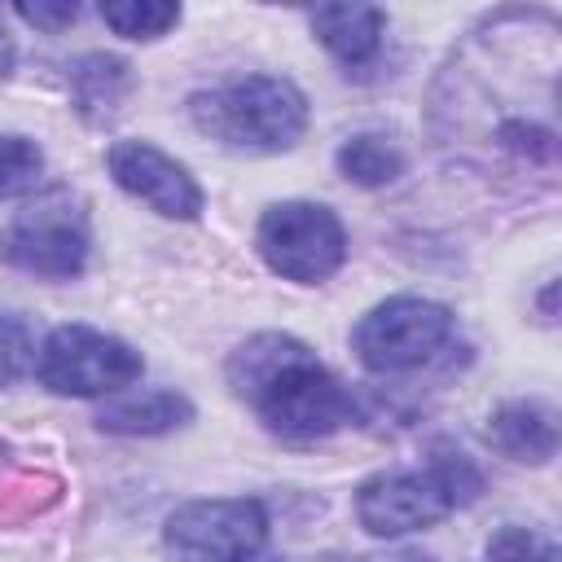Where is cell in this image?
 Masks as SVG:
<instances>
[{"label":"cell","instance_id":"obj_14","mask_svg":"<svg viewBox=\"0 0 562 562\" xmlns=\"http://www.w3.org/2000/svg\"><path fill=\"white\" fill-rule=\"evenodd\" d=\"M338 171L351 180V184H364V189H382L391 180H400L404 171V154L391 136H378V132H360L351 140H342L338 149Z\"/></svg>","mask_w":562,"mask_h":562},{"label":"cell","instance_id":"obj_12","mask_svg":"<svg viewBox=\"0 0 562 562\" xmlns=\"http://www.w3.org/2000/svg\"><path fill=\"white\" fill-rule=\"evenodd\" d=\"M193 417V404L180 391H140L119 395L97 413V426L110 435H167Z\"/></svg>","mask_w":562,"mask_h":562},{"label":"cell","instance_id":"obj_20","mask_svg":"<svg viewBox=\"0 0 562 562\" xmlns=\"http://www.w3.org/2000/svg\"><path fill=\"white\" fill-rule=\"evenodd\" d=\"M351 562H435V558H430V553L400 549V553H369V558H351Z\"/></svg>","mask_w":562,"mask_h":562},{"label":"cell","instance_id":"obj_21","mask_svg":"<svg viewBox=\"0 0 562 562\" xmlns=\"http://www.w3.org/2000/svg\"><path fill=\"white\" fill-rule=\"evenodd\" d=\"M540 303H544V321H553V281H549V290H544Z\"/></svg>","mask_w":562,"mask_h":562},{"label":"cell","instance_id":"obj_24","mask_svg":"<svg viewBox=\"0 0 562 562\" xmlns=\"http://www.w3.org/2000/svg\"><path fill=\"white\" fill-rule=\"evenodd\" d=\"M0 457H4V443H0Z\"/></svg>","mask_w":562,"mask_h":562},{"label":"cell","instance_id":"obj_7","mask_svg":"<svg viewBox=\"0 0 562 562\" xmlns=\"http://www.w3.org/2000/svg\"><path fill=\"white\" fill-rule=\"evenodd\" d=\"M0 259L48 281L79 277L88 263V220L79 202H70L66 193H48L31 211L13 215L0 228Z\"/></svg>","mask_w":562,"mask_h":562},{"label":"cell","instance_id":"obj_1","mask_svg":"<svg viewBox=\"0 0 562 562\" xmlns=\"http://www.w3.org/2000/svg\"><path fill=\"white\" fill-rule=\"evenodd\" d=\"M228 386L281 439L307 443L356 417L351 391L294 334H255L228 356Z\"/></svg>","mask_w":562,"mask_h":562},{"label":"cell","instance_id":"obj_8","mask_svg":"<svg viewBox=\"0 0 562 562\" xmlns=\"http://www.w3.org/2000/svg\"><path fill=\"white\" fill-rule=\"evenodd\" d=\"M268 540V514L259 501L224 496V501H189L167 527L162 544L176 562H246Z\"/></svg>","mask_w":562,"mask_h":562},{"label":"cell","instance_id":"obj_5","mask_svg":"<svg viewBox=\"0 0 562 562\" xmlns=\"http://www.w3.org/2000/svg\"><path fill=\"white\" fill-rule=\"evenodd\" d=\"M255 246L277 277L316 285L329 272H338L347 255V233L338 215L321 202H277L263 211L255 228Z\"/></svg>","mask_w":562,"mask_h":562},{"label":"cell","instance_id":"obj_10","mask_svg":"<svg viewBox=\"0 0 562 562\" xmlns=\"http://www.w3.org/2000/svg\"><path fill=\"white\" fill-rule=\"evenodd\" d=\"M487 443L509 461L544 465L558 452V417L540 400H509L487 422Z\"/></svg>","mask_w":562,"mask_h":562},{"label":"cell","instance_id":"obj_6","mask_svg":"<svg viewBox=\"0 0 562 562\" xmlns=\"http://www.w3.org/2000/svg\"><path fill=\"white\" fill-rule=\"evenodd\" d=\"M145 360L114 334L92 325H61L44 338L35 373L53 395H114L140 378Z\"/></svg>","mask_w":562,"mask_h":562},{"label":"cell","instance_id":"obj_11","mask_svg":"<svg viewBox=\"0 0 562 562\" xmlns=\"http://www.w3.org/2000/svg\"><path fill=\"white\" fill-rule=\"evenodd\" d=\"M316 40L347 66L360 70L378 57L382 48V31H386V13L373 4H321L307 13Z\"/></svg>","mask_w":562,"mask_h":562},{"label":"cell","instance_id":"obj_3","mask_svg":"<svg viewBox=\"0 0 562 562\" xmlns=\"http://www.w3.org/2000/svg\"><path fill=\"white\" fill-rule=\"evenodd\" d=\"M479 492H483V474L470 465V457L439 443L426 470H391L364 479L356 492V514L360 527L373 536H404L435 527L457 505H470Z\"/></svg>","mask_w":562,"mask_h":562},{"label":"cell","instance_id":"obj_9","mask_svg":"<svg viewBox=\"0 0 562 562\" xmlns=\"http://www.w3.org/2000/svg\"><path fill=\"white\" fill-rule=\"evenodd\" d=\"M105 167H110L119 189H127L132 198H140L158 215L198 220V211H202L198 180L176 158H167L158 145H149V140H114L110 154H105Z\"/></svg>","mask_w":562,"mask_h":562},{"label":"cell","instance_id":"obj_18","mask_svg":"<svg viewBox=\"0 0 562 562\" xmlns=\"http://www.w3.org/2000/svg\"><path fill=\"white\" fill-rule=\"evenodd\" d=\"M35 360V342H31V329L26 321L18 316H0V386L18 382Z\"/></svg>","mask_w":562,"mask_h":562},{"label":"cell","instance_id":"obj_22","mask_svg":"<svg viewBox=\"0 0 562 562\" xmlns=\"http://www.w3.org/2000/svg\"><path fill=\"white\" fill-rule=\"evenodd\" d=\"M4 66H9V40H4V26H0V75H4Z\"/></svg>","mask_w":562,"mask_h":562},{"label":"cell","instance_id":"obj_16","mask_svg":"<svg viewBox=\"0 0 562 562\" xmlns=\"http://www.w3.org/2000/svg\"><path fill=\"white\" fill-rule=\"evenodd\" d=\"M44 176V149L26 136H0V198L31 193Z\"/></svg>","mask_w":562,"mask_h":562},{"label":"cell","instance_id":"obj_15","mask_svg":"<svg viewBox=\"0 0 562 562\" xmlns=\"http://www.w3.org/2000/svg\"><path fill=\"white\" fill-rule=\"evenodd\" d=\"M101 18L110 31L127 35V40H158L180 22V4H162V0H110L101 4Z\"/></svg>","mask_w":562,"mask_h":562},{"label":"cell","instance_id":"obj_19","mask_svg":"<svg viewBox=\"0 0 562 562\" xmlns=\"http://www.w3.org/2000/svg\"><path fill=\"white\" fill-rule=\"evenodd\" d=\"M18 18L31 22V26H40V31H66V26L79 18V4H70V0H57V4H48V0H40V4H18Z\"/></svg>","mask_w":562,"mask_h":562},{"label":"cell","instance_id":"obj_17","mask_svg":"<svg viewBox=\"0 0 562 562\" xmlns=\"http://www.w3.org/2000/svg\"><path fill=\"white\" fill-rule=\"evenodd\" d=\"M487 562H558V544L536 527H501L487 540Z\"/></svg>","mask_w":562,"mask_h":562},{"label":"cell","instance_id":"obj_13","mask_svg":"<svg viewBox=\"0 0 562 562\" xmlns=\"http://www.w3.org/2000/svg\"><path fill=\"white\" fill-rule=\"evenodd\" d=\"M70 88H75L79 114L92 119V123H105L132 88V66L123 57H110V53H88V57L75 61Z\"/></svg>","mask_w":562,"mask_h":562},{"label":"cell","instance_id":"obj_2","mask_svg":"<svg viewBox=\"0 0 562 562\" xmlns=\"http://www.w3.org/2000/svg\"><path fill=\"white\" fill-rule=\"evenodd\" d=\"M189 119L202 136L228 149L281 154L307 132V97L281 75H246L198 92L189 101Z\"/></svg>","mask_w":562,"mask_h":562},{"label":"cell","instance_id":"obj_23","mask_svg":"<svg viewBox=\"0 0 562 562\" xmlns=\"http://www.w3.org/2000/svg\"><path fill=\"white\" fill-rule=\"evenodd\" d=\"M246 562H281V558H246Z\"/></svg>","mask_w":562,"mask_h":562},{"label":"cell","instance_id":"obj_4","mask_svg":"<svg viewBox=\"0 0 562 562\" xmlns=\"http://www.w3.org/2000/svg\"><path fill=\"white\" fill-rule=\"evenodd\" d=\"M452 338V312L443 303L395 294L360 316L351 347L364 369L373 373H404L417 364H430Z\"/></svg>","mask_w":562,"mask_h":562}]
</instances>
